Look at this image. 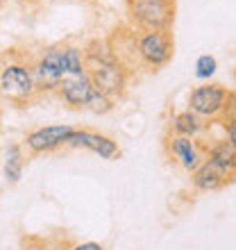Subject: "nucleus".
Wrapping results in <instances>:
<instances>
[{
  "instance_id": "21",
  "label": "nucleus",
  "mask_w": 236,
  "mask_h": 250,
  "mask_svg": "<svg viewBox=\"0 0 236 250\" xmlns=\"http://www.w3.org/2000/svg\"><path fill=\"white\" fill-rule=\"evenodd\" d=\"M2 5H5V0H0V7H2Z\"/></svg>"
},
{
  "instance_id": "10",
  "label": "nucleus",
  "mask_w": 236,
  "mask_h": 250,
  "mask_svg": "<svg viewBox=\"0 0 236 250\" xmlns=\"http://www.w3.org/2000/svg\"><path fill=\"white\" fill-rule=\"evenodd\" d=\"M107 43L112 48L114 57H116L132 75H134L137 68H141L138 50H137V30H134V27H116V30L107 37Z\"/></svg>"
},
{
  "instance_id": "6",
  "label": "nucleus",
  "mask_w": 236,
  "mask_h": 250,
  "mask_svg": "<svg viewBox=\"0 0 236 250\" xmlns=\"http://www.w3.org/2000/svg\"><path fill=\"white\" fill-rule=\"evenodd\" d=\"M32 75L37 93H57L64 71H61V43L43 48L37 57L32 60Z\"/></svg>"
},
{
  "instance_id": "9",
  "label": "nucleus",
  "mask_w": 236,
  "mask_h": 250,
  "mask_svg": "<svg viewBox=\"0 0 236 250\" xmlns=\"http://www.w3.org/2000/svg\"><path fill=\"white\" fill-rule=\"evenodd\" d=\"M73 127L64 123H53V125H41L34 127L25 134L23 146L27 148L30 155H46V152H55L59 148H64L68 137H71Z\"/></svg>"
},
{
  "instance_id": "14",
  "label": "nucleus",
  "mask_w": 236,
  "mask_h": 250,
  "mask_svg": "<svg viewBox=\"0 0 236 250\" xmlns=\"http://www.w3.org/2000/svg\"><path fill=\"white\" fill-rule=\"evenodd\" d=\"M191 185H193L196 191H200V193H209V191L223 189V187H227L230 182H227V178H225L223 173L218 171V168H214V166L204 159L202 164L191 173Z\"/></svg>"
},
{
  "instance_id": "7",
  "label": "nucleus",
  "mask_w": 236,
  "mask_h": 250,
  "mask_svg": "<svg viewBox=\"0 0 236 250\" xmlns=\"http://www.w3.org/2000/svg\"><path fill=\"white\" fill-rule=\"evenodd\" d=\"M164 148L171 162H175L179 168L186 173H193L197 166L207 159V141L204 139H191V137H179V134H171L166 132L164 137Z\"/></svg>"
},
{
  "instance_id": "5",
  "label": "nucleus",
  "mask_w": 236,
  "mask_h": 250,
  "mask_svg": "<svg viewBox=\"0 0 236 250\" xmlns=\"http://www.w3.org/2000/svg\"><path fill=\"white\" fill-rule=\"evenodd\" d=\"M137 50L141 68L159 71L173 60L175 39L171 32H138L137 30Z\"/></svg>"
},
{
  "instance_id": "12",
  "label": "nucleus",
  "mask_w": 236,
  "mask_h": 250,
  "mask_svg": "<svg viewBox=\"0 0 236 250\" xmlns=\"http://www.w3.org/2000/svg\"><path fill=\"white\" fill-rule=\"evenodd\" d=\"M91 80L89 75H78V78H66L61 80V84L57 89V96L64 100V105H68L71 109H84L86 100L91 96Z\"/></svg>"
},
{
  "instance_id": "19",
  "label": "nucleus",
  "mask_w": 236,
  "mask_h": 250,
  "mask_svg": "<svg viewBox=\"0 0 236 250\" xmlns=\"http://www.w3.org/2000/svg\"><path fill=\"white\" fill-rule=\"evenodd\" d=\"M68 250H107L102 244H98V241H79V244L71 246Z\"/></svg>"
},
{
  "instance_id": "2",
  "label": "nucleus",
  "mask_w": 236,
  "mask_h": 250,
  "mask_svg": "<svg viewBox=\"0 0 236 250\" xmlns=\"http://www.w3.org/2000/svg\"><path fill=\"white\" fill-rule=\"evenodd\" d=\"M125 12L130 27L138 32H171L177 0H125Z\"/></svg>"
},
{
  "instance_id": "17",
  "label": "nucleus",
  "mask_w": 236,
  "mask_h": 250,
  "mask_svg": "<svg viewBox=\"0 0 236 250\" xmlns=\"http://www.w3.org/2000/svg\"><path fill=\"white\" fill-rule=\"evenodd\" d=\"M218 71V60L214 55H200L196 62V78L202 80V82H211V78L216 75Z\"/></svg>"
},
{
  "instance_id": "8",
  "label": "nucleus",
  "mask_w": 236,
  "mask_h": 250,
  "mask_svg": "<svg viewBox=\"0 0 236 250\" xmlns=\"http://www.w3.org/2000/svg\"><path fill=\"white\" fill-rule=\"evenodd\" d=\"M68 148H78V150H89L93 155H98L100 159L114 162L120 157V144L114 137L105 134V132H93L86 127H73L71 137L66 141Z\"/></svg>"
},
{
  "instance_id": "16",
  "label": "nucleus",
  "mask_w": 236,
  "mask_h": 250,
  "mask_svg": "<svg viewBox=\"0 0 236 250\" xmlns=\"http://www.w3.org/2000/svg\"><path fill=\"white\" fill-rule=\"evenodd\" d=\"M114 107H116V100L109 98L107 93L98 91L96 86L91 89V96H89V100H86V107L84 109H89L91 114H96V116H105V114L114 112Z\"/></svg>"
},
{
  "instance_id": "1",
  "label": "nucleus",
  "mask_w": 236,
  "mask_h": 250,
  "mask_svg": "<svg viewBox=\"0 0 236 250\" xmlns=\"http://www.w3.org/2000/svg\"><path fill=\"white\" fill-rule=\"evenodd\" d=\"M0 93L14 105H27L39 96L30 57L12 53L5 62H0Z\"/></svg>"
},
{
  "instance_id": "20",
  "label": "nucleus",
  "mask_w": 236,
  "mask_h": 250,
  "mask_svg": "<svg viewBox=\"0 0 236 250\" xmlns=\"http://www.w3.org/2000/svg\"><path fill=\"white\" fill-rule=\"evenodd\" d=\"M232 78H234V82H236V66H234V71H232Z\"/></svg>"
},
{
  "instance_id": "18",
  "label": "nucleus",
  "mask_w": 236,
  "mask_h": 250,
  "mask_svg": "<svg viewBox=\"0 0 236 250\" xmlns=\"http://www.w3.org/2000/svg\"><path fill=\"white\" fill-rule=\"evenodd\" d=\"M220 123H223V132H225V141L234 148L236 152V116H230V119H220Z\"/></svg>"
},
{
  "instance_id": "11",
  "label": "nucleus",
  "mask_w": 236,
  "mask_h": 250,
  "mask_svg": "<svg viewBox=\"0 0 236 250\" xmlns=\"http://www.w3.org/2000/svg\"><path fill=\"white\" fill-rule=\"evenodd\" d=\"M207 162L223 173L230 185L236 180V152L225 139L207 141Z\"/></svg>"
},
{
  "instance_id": "4",
  "label": "nucleus",
  "mask_w": 236,
  "mask_h": 250,
  "mask_svg": "<svg viewBox=\"0 0 236 250\" xmlns=\"http://www.w3.org/2000/svg\"><path fill=\"white\" fill-rule=\"evenodd\" d=\"M227 98H230V89L223 86L220 82H204V84L191 89L189 100H186V109L197 114L200 119L209 121H220L227 107Z\"/></svg>"
},
{
  "instance_id": "3",
  "label": "nucleus",
  "mask_w": 236,
  "mask_h": 250,
  "mask_svg": "<svg viewBox=\"0 0 236 250\" xmlns=\"http://www.w3.org/2000/svg\"><path fill=\"white\" fill-rule=\"evenodd\" d=\"M84 66L91 84L98 91L107 93L114 100H120L127 93L132 73L116 57H109V60H84Z\"/></svg>"
},
{
  "instance_id": "15",
  "label": "nucleus",
  "mask_w": 236,
  "mask_h": 250,
  "mask_svg": "<svg viewBox=\"0 0 236 250\" xmlns=\"http://www.w3.org/2000/svg\"><path fill=\"white\" fill-rule=\"evenodd\" d=\"M25 168V152L20 144H9L5 150V164H2V175L7 185H19Z\"/></svg>"
},
{
  "instance_id": "13",
  "label": "nucleus",
  "mask_w": 236,
  "mask_h": 250,
  "mask_svg": "<svg viewBox=\"0 0 236 250\" xmlns=\"http://www.w3.org/2000/svg\"><path fill=\"white\" fill-rule=\"evenodd\" d=\"M211 123L200 119L197 114L191 109H182V112L171 114L168 119V132L171 134H179V137H191V139H204V134L209 132Z\"/></svg>"
}]
</instances>
